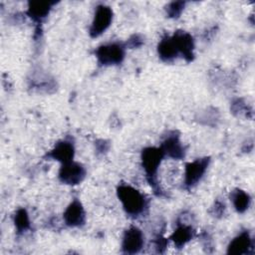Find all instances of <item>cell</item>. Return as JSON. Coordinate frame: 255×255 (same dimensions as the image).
<instances>
[{
    "instance_id": "cell-9",
    "label": "cell",
    "mask_w": 255,
    "mask_h": 255,
    "mask_svg": "<svg viewBox=\"0 0 255 255\" xmlns=\"http://www.w3.org/2000/svg\"><path fill=\"white\" fill-rule=\"evenodd\" d=\"M171 37L177 49L178 55L181 56L186 62H192L195 57V43L192 35L183 30H177L171 35Z\"/></svg>"
},
{
    "instance_id": "cell-2",
    "label": "cell",
    "mask_w": 255,
    "mask_h": 255,
    "mask_svg": "<svg viewBox=\"0 0 255 255\" xmlns=\"http://www.w3.org/2000/svg\"><path fill=\"white\" fill-rule=\"evenodd\" d=\"M117 196L127 215L131 218H137L147 210L148 199L146 196L129 184H119Z\"/></svg>"
},
{
    "instance_id": "cell-4",
    "label": "cell",
    "mask_w": 255,
    "mask_h": 255,
    "mask_svg": "<svg viewBox=\"0 0 255 255\" xmlns=\"http://www.w3.org/2000/svg\"><path fill=\"white\" fill-rule=\"evenodd\" d=\"M210 163V157L204 156L196 158L185 164L183 187L187 190L196 186L204 176Z\"/></svg>"
},
{
    "instance_id": "cell-21",
    "label": "cell",
    "mask_w": 255,
    "mask_h": 255,
    "mask_svg": "<svg viewBox=\"0 0 255 255\" xmlns=\"http://www.w3.org/2000/svg\"><path fill=\"white\" fill-rule=\"evenodd\" d=\"M225 211H226V204L224 200H221L219 198L214 201L213 205L209 210L210 214L216 218H221L225 214Z\"/></svg>"
},
{
    "instance_id": "cell-19",
    "label": "cell",
    "mask_w": 255,
    "mask_h": 255,
    "mask_svg": "<svg viewBox=\"0 0 255 255\" xmlns=\"http://www.w3.org/2000/svg\"><path fill=\"white\" fill-rule=\"evenodd\" d=\"M185 4H186V2H184V1H172V2L168 3L165 7L166 15L169 18L177 19L181 15V13L185 7Z\"/></svg>"
},
{
    "instance_id": "cell-1",
    "label": "cell",
    "mask_w": 255,
    "mask_h": 255,
    "mask_svg": "<svg viewBox=\"0 0 255 255\" xmlns=\"http://www.w3.org/2000/svg\"><path fill=\"white\" fill-rule=\"evenodd\" d=\"M163 157H164V154L159 146L144 147L140 153L141 166L144 171L146 181L152 188L153 193L158 197L165 195V192L161 188L157 179L158 168L160 166V163Z\"/></svg>"
},
{
    "instance_id": "cell-11",
    "label": "cell",
    "mask_w": 255,
    "mask_h": 255,
    "mask_svg": "<svg viewBox=\"0 0 255 255\" xmlns=\"http://www.w3.org/2000/svg\"><path fill=\"white\" fill-rule=\"evenodd\" d=\"M63 220L71 228H79L86 223V211L78 198H74L66 207L63 213Z\"/></svg>"
},
{
    "instance_id": "cell-17",
    "label": "cell",
    "mask_w": 255,
    "mask_h": 255,
    "mask_svg": "<svg viewBox=\"0 0 255 255\" xmlns=\"http://www.w3.org/2000/svg\"><path fill=\"white\" fill-rule=\"evenodd\" d=\"M13 222H14L17 234H23V233L27 232L28 230H30V228H31V221H30L29 213L23 207L18 208L16 210L14 217H13Z\"/></svg>"
},
{
    "instance_id": "cell-13",
    "label": "cell",
    "mask_w": 255,
    "mask_h": 255,
    "mask_svg": "<svg viewBox=\"0 0 255 255\" xmlns=\"http://www.w3.org/2000/svg\"><path fill=\"white\" fill-rule=\"evenodd\" d=\"M195 229L189 223L178 217L176 221V227L169 236V240L174 244L176 248H183L190 240L195 236Z\"/></svg>"
},
{
    "instance_id": "cell-16",
    "label": "cell",
    "mask_w": 255,
    "mask_h": 255,
    "mask_svg": "<svg viewBox=\"0 0 255 255\" xmlns=\"http://www.w3.org/2000/svg\"><path fill=\"white\" fill-rule=\"evenodd\" d=\"M230 200L238 213L246 212L251 205V196L241 188H235L230 193Z\"/></svg>"
},
{
    "instance_id": "cell-7",
    "label": "cell",
    "mask_w": 255,
    "mask_h": 255,
    "mask_svg": "<svg viewBox=\"0 0 255 255\" xmlns=\"http://www.w3.org/2000/svg\"><path fill=\"white\" fill-rule=\"evenodd\" d=\"M159 147L161 148L164 156L172 159L180 160L185 157L186 149L180 140V135L177 131L171 130L163 137Z\"/></svg>"
},
{
    "instance_id": "cell-24",
    "label": "cell",
    "mask_w": 255,
    "mask_h": 255,
    "mask_svg": "<svg viewBox=\"0 0 255 255\" xmlns=\"http://www.w3.org/2000/svg\"><path fill=\"white\" fill-rule=\"evenodd\" d=\"M200 241L202 243V246L205 250V252H208V253H211L212 250H213V241H212V238L210 236V234L206 231H202L200 233Z\"/></svg>"
},
{
    "instance_id": "cell-6",
    "label": "cell",
    "mask_w": 255,
    "mask_h": 255,
    "mask_svg": "<svg viewBox=\"0 0 255 255\" xmlns=\"http://www.w3.org/2000/svg\"><path fill=\"white\" fill-rule=\"evenodd\" d=\"M87 170L85 166L75 160H72L68 163L61 164V167L58 172L59 180L67 185H78L86 177Z\"/></svg>"
},
{
    "instance_id": "cell-3",
    "label": "cell",
    "mask_w": 255,
    "mask_h": 255,
    "mask_svg": "<svg viewBox=\"0 0 255 255\" xmlns=\"http://www.w3.org/2000/svg\"><path fill=\"white\" fill-rule=\"evenodd\" d=\"M126 45L121 42H111L100 45L95 50L99 66H116L123 63L126 56Z\"/></svg>"
},
{
    "instance_id": "cell-22",
    "label": "cell",
    "mask_w": 255,
    "mask_h": 255,
    "mask_svg": "<svg viewBox=\"0 0 255 255\" xmlns=\"http://www.w3.org/2000/svg\"><path fill=\"white\" fill-rule=\"evenodd\" d=\"M143 44H144V39H143V37H142L141 35H139V34H133V35H131V36L127 40V42L125 43L126 48H128V49L139 48V47H141Z\"/></svg>"
},
{
    "instance_id": "cell-8",
    "label": "cell",
    "mask_w": 255,
    "mask_h": 255,
    "mask_svg": "<svg viewBox=\"0 0 255 255\" xmlns=\"http://www.w3.org/2000/svg\"><path fill=\"white\" fill-rule=\"evenodd\" d=\"M144 245V235L136 226H130L123 235L122 251L125 254H136L141 251Z\"/></svg>"
},
{
    "instance_id": "cell-20",
    "label": "cell",
    "mask_w": 255,
    "mask_h": 255,
    "mask_svg": "<svg viewBox=\"0 0 255 255\" xmlns=\"http://www.w3.org/2000/svg\"><path fill=\"white\" fill-rule=\"evenodd\" d=\"M205 121V125L208 126H214L216 125V122L219 121V113L216 109L212 108V110L210 111L209 109H207L205 112H203V115L199 117V122Z\"/></svg>"
},
{
    "instance_id": "cell-15",
    "label": "cell",
    "mask_w": 255,
    "mask_h": 255,
    "mask_svg": "<svg viewBox=\"0 0 255 255\" xmlns=\"http://www.w3.org/2000/svg\"><path fill=\"white\" fill-rule=\"evenodd\" d=\"M157 54L160 60L165 63H171L179 56L171 36L165 35L160 39L157 44Z\"/></svg>"
},
{
    "instance_id": "cell-10",
    "label": "cell",
    "mask_w": 255,
    "mask_h": 255,
    "mask_svg": "<svg viewBox=\"0 0 255 255\" xmlns=\"http://www.w3.org/2000/svg\"><path fill=\"white\" fill-rule=\"evenodd\" d=\"M254 250V239L248 230L240 231L231 239L227 246V254L230 255H247L252 254Z\"/></svg>"
},
{
    "instance_id": "cell-14",
    "label": "cell",
    "mask_w": 255,
    "mask_h": 255,
    "mask_svg": "<svg viewBox=\"0 0 255 255\" xmlns=\"http://www.w3.org/2000/svg\"><path fill=\"white\" fill-rule=\"evenodd\" d=\"M56 3L55 1H29L26 14L36 24L40 25L48 17Z\"/></svg>"
},
{
    "instance_id": "cell-18",
    "label": "cell",
    "mask_w": 255,
    "mask_h": 255,
    "mask_svg": "<svg viewBox=\"0 0 255 255\" xmlns=\"http://www.w3.org/2000/svg\"><path fill=\"white\" fill-rule=\"evenodd\" d=\"M230 110L231 112L237 116V117H246V118H253V110L251 107L248 106V104H246V102L243 99L237 98L234 99L231 103L230 106Z\"/></svg>"
},
{
    "instance_id": "cell-23",
    "label": "cell",
    "mask_w": 255,
    "mask_h": 255,
    "mask_svg": "<svg viewBox=\"0 0 255 255\" xmlns=\"http://www.w3.org/2000/svg\"><path fill=\"white\" fill-rule=\"evenodd\" d=\"M167 243H168V238H165L161 233H158L154 236L153 244L157 253H164Z\"/></svg>"
},
{
    "instance_id": "cell-5",
    "label": "cell",
    "mask_w": 255,
    "mask_h": 255,
    "mask_svg": "<svg viewBox=\"0 0 255 255\" xmlns=\"http://www.w3.org/2000/svg\"><path fill=\"white\" fill-rule=\"evenodd\" d=\"M113 9L106 4H99L94 13V17L89 28V34L92 38H97L104 34L113 22Z\"/></svg>"
},
{
    "instance_id": "cell-25",
    "label": "cell",
    "mask_w": 255,
    "mask_h": 255,
    "mask_svg": "<svg viewBox=\"0 0 255 255\" xmlns=\"http://www.w3.org/2000/svg\"><path fill=\"white\" fill-rule=\"evenodd\" d=\"M95 146H96V151H97V153H99V154H104V153H106V152L109 150V148H110V142H109L108 140H106V139L101 138V139L96 140Z\"/></svg>"
},
{
    "instance_id": "cell-12",
    "label": "cell",
    "mask_w": 255,
    "mask_h": 255,
    "mask_svg": "<svg viewBox=\"0 0 255 255\" xmlns=\"http://www.w3.org/2000/svg\"><path fill=\"white\" fill-rule=\"evenodd\" d=\"M75 144L71 138H63L55 143L53 148L48 151L46 157L59 161L61 164L74 160Z\"/></svg>"
}]
</instances>
